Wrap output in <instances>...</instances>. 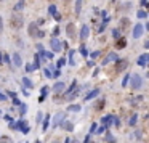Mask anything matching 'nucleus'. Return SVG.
Here are the masks:
<instances>
[{
  "label": "nucleus",
  "instance_id": "1",
  "mask_svg": "<svg viewBox=\"0 0 149 143\" xmlns=\"http://www.w3.org/2000/svg\"><path fill=\"white\" fill-rule=\"evenodd\" d=\"M23 16H19V15H13L11 19H10V26H11L13 29H19L21 26H23Z\"/></svg>",
  "mask_w": 149,
  "mask_h": 143
},
{
  "label": "nucleus",
  "instance_id": "2",
  "mask_svg": "<svg viewBox=\"0 0 149 143\" xmlns=\"http://www.w3.org/2000/svg\"><path fill=\"white\" fill-rule=\"evenodd\" d=\"M50 45H51V50L53 52H61L63 50V42L59 40V39H51V42H50Z\"/></svg>",
  "mask_w": 149,
  "mask_h": 143
},
{
  "label": "nucleus",
  "instance_id": "3",
  "mask_svg": "<svg viewBox=\"0 0 149 143\" xmlns=\"http://www.w3.org/2000/svg\"><path fill=\"white\" fill-rule=\"evenodd\" d=\"M141 84H143V79H141V76H138V74H133V76H132V87H133V89H140Z\"/></svg>",
  "mask_w": 149,
  "mask_h": 143
},
{
  "label": "nucleus",
  "instance_id": "4",
  "mask_svg": "<svg viewBox=\"0 0 149 143\" xmlns=\"http://www.w3.org/2000/svg\"><path fill=\"white\" fill-rule=\"evenodd\" d=\"M143 32H144V26H143V24H136V26H135V29H133V37H135V39H140V37L143 36Z\"/></svg>",
  "mask_w": 149,
  "mask_h": 143
},
{
  "label": "nucleus",
  "instance_id": "5",
  "mask_svg": "<svg viewBox=\"0 0 149 143\" xmlns=\"http://www.w3.org/2000/svg\"><path fill=\"white\" fill-rule=\"evenodd\" d=\"M64 117H66V113H56V114L53 116V126L61 124L63 121H64Z\"/></svg>",
  "mask_w": 149,
  "mask_h": 143
},
{
  "label": "nucleus",
  "instance_id": "6",
  "mask_svg": "<svg viewBox=\"0 0 149 143\" xmlns=\"http://www.w3.org/2000/svg\"><path fill=\"white\" fill-rule=\"evenodd\" d=\"M37 34H39V29H37V26L34 24V23H31V24H29V36L34 37V36H37Z\"/></svg>",
  "mask_w": 149,
  "mask_h": 143
},
{
  "label": "nucleus",
  "instance_id": "7",
  "mask_svg": "<svg viewBox=\"0 0 149 143\" xmlns=\"http://www.w3.org/2000/svg\"><path fill=\"white\" fill-rule=\"evenodd\" d=\"M127 68V61H122V60H117V66H116V71H124Z\"/></svg>",
  "mask_w": 149,
  "mask_h": 143
},
{
  "label": "nucleus",
  "instance_id": "8",
  "mask_svg": "<svg viewBox=\"0 0 149 143\" xmlns=\"http://www.w3.org/2000/svg\"><path fill=\"white\" fill-rule=\"evenodd\" d=\"M88 34H90L88 26H84V28H82V32H80V39H82V40H85V39L88 37Z\"/></svg>",
  "mask_w": 149,
  "mask_h": 143
},
{
  "label": "nucleus",
  "instance_id": "9",
  "mask_svg": "<svg viewBox=\"0 0 149 143\" xmlns=\"http://www.w3.org/2000/svg\"><path fill=\"white\" fill-rule=\"evenodd\" d=\"M53 90H55L56 93L63 92V90H64V82H56V84H55V87H53Z\"/></svg>",
  "mask_w": 149,
  "mask_h": 143
},
{
  "label": "nucleus",
  "instance_id": "10",
  "mask_svg": "<svg viewBox=\"0 0 149 143\" xmlns=\"http://www.w3.org/2000/svg\"><path fill=\"white\" fill-rule=\"evenodd\" d=\"M116 47H117V48H125V47H127V40H125V37H122V39H117Z\"/></svg>",
  "mask_w": 149,
  "mask_h": 143
},
{
  "label": "nucleus",
  "instance_id": "11",
  "mask_svg": "<svg viewBox=\"0 0 149 143\" xmlns=\"http://www.w3.org/2000/svg\"><path fill=\"white\" fill-rule=\"evenodd\" d=\"M66 32H67L69 37H74V32H76V28H74V24L71 23V24H67V28H66Z\"/></svg>",
  "mask_w": 149,
  "mask_h": 143
},
{
  "label": "nucleus",
  "instance_id": "12",
  "mask_svg": "<svg viewBox=\"0 0 149 143\" xmlns=\"http://www.w3.org/2000/svg\"><path fill=\"white\" fill-rule=\"evenodd\" d=\"M13 61H15V64H16V66L23 64V58L19 56V53H15V55H13Z\"/></svg>",
  "mask_w": 149,
  "mask_h": 143
},
{
  "label": "nucleus",
  "instance_id": "13",
  "mask_svg": "<svg viewBox=\"0 0 149 143\" xmlns=\"http://www.w3.org/2000/svg\"><path fill=\"white\" fill-rule=\"evenodd\" d=\"M117 60H119V56H117L116 53H109V56L104 60V64H106V63H109V61H117Z\"/></svg>",
  "mask_w": 149,
  "mask_h": 143
},
{
  "label": "nucleus",
  "instance_id": "14",
  "mask_svg": "<svg viewBox=\"0 0 149 143\" xmlns=\"http://www.w3.org/2000/svg\"><path fill=\"white\" fill-rule=\"evenodd\" d=\"M148 55H141V58H140V60H138V64H140V66H146V61H148Z\"/></svg>",
  "mask_w": 149,
  "mask_h": 143
},
{
  "label": "nucleus",
  "instance_id": "15",
  "mask_svg": "<svg viewBox=\"0 0 149 143\" xmlns=\"http://www.w3.org/2000/svg\"><path fill=\"white\" fill-rule=\"evenodd\" d=\"M39 64H40V58H39V55H35V56H34V66H32V69L35 71L37 68H39Z\"/></svg>",
  "mask_w": 149,
  "mask_h": 143
},
{
  "label": "nucleus",
  "instance_id": "16",
  "mask_svg": "<svg viewBox=\"0 0 149 143\" xmlns=\"http://www.w3.org/2000/svg\"><path fill=\"white\" fill-rule=\"evenodd\" d=\"M98 93H100L98 90H93V92H90V93L87 95V97H85V100H92V98H95V97H96Z\"/></svg>",
  "mask_w": 149,
  "mask_h": 143
},
{
  "label": "nucleus",
  "instance_id": "17",
  "mask_svg": "<svg viewBox=\"0 0 149 143\" xmlns=\"http://www.w3.org/2000/svg\"><path fill=\"white\" fill-rule=\"evenodd\" d=\"M23 84H24V87H29V89H31V87H34V84H32L31 81H29L27 77H24V79H23Z\"/></svg>",
  "mask_w": 149,
  "mask_h": 143
},
{
  "label": "nucleus",
  "instance_id": "18",
  "mask_svg": "<svg viewBox=\"0 0 149 143\" xmlns=\"http://www.w3.org/2000/svg\"><path fill=\"white\" fill-rule=\"evenodd\" d=\"M0 143H13V140L10 137H0Z\"/></svg>",
  "mask_w": 149,
  "mask_h": 143
},
{
  "label": "nucleus",
  "instance_id": "19",
  "mask_svg": "<svg viewBox=\"0 0 149 143\" xmlns=\"http://www.w3.org/2000/svg\"><path fill=\"white\" fill-rule=\"evenodd\" d=\"M48 93V87H43L42 89V97H40V101H43V98H45V95Z\"/></svg>",
  "mask_w": 149,
  "mask_h": 143
},
{
  "label": "nucleus",
  "instance_id": "20",
  "mask_svg": "<svg viewBox=\"0 0 149 143\" xmlns=\"http://www.w3.org/2000/svg\"><path fill=\"white\" fill-rule=\"evenodd\" d=\"M80 5H82V0H77V2H76V13H77V15L80 13Z\"/></svg>",
  "mask_w": 149,
  "mask_h": 143
},
{
  "label": "nucleus",
  "instance_id": "21",
  "mask_svg": "<svg viewBox=\"0 0 149 143\" xmlns=\"http://www.w3.org/2000/svg\"><path fill=\"white\" fill-rule=\"evenodd\" d=\"M103 106H104V100H100V101L96 103V106H95V108L100 111V109H103Z\"/></svg>",
  "mask_w": 149,
  "mask_h": 143
},
{
  "label": "nucleus",
  "instance_id": "22",
  "mask_svg": "<svg viewBox=\"0 0 149 143\" xmlns=\"http://www.w3.org/2000/svg\"><path fill=\"white\" fill-rule=\"evenodd\" d=\"M146 16H148V15H146V11H144V10H140V11H138V18H141V19H144Z\"/></svg>",
  "mask_w": 149,
  "mask_h": 143
},
{
  "label": "nucleus",
  "instance_id": "23",
  "mask_svg": "<svg viewBox=\"0 0 149 143\" xmlns=\"http://www.w3.org/2000/svg\"><path fill=\"white\" fill-rule=\"evenodd\" d=\"M63 124V127H64V129H67V130H72V124L71 122H61Z\"/></svg>",
  "mask_w": 149,
  "mask_h": 143
},
{
  "label": "nucleus",
  "instance_id": "24",
  "mask_svg": "<svg viewBox=\"0 0 149 143\" xmlns=\"http://www.w3.org/2000/svg\"><path fill=\"white\" fill-rule=\"evenodd\" d=\"M48 121H50V117L47 116V117H45V121H43V130H47V127L50 126V122H48Z\"/></svg>",
  "mask_w": 149,
  "mask_h": 143
},
{
  "label": "nucleus",
  "instance_id": "25",
  "mask_svg": "<svg viewBox=\"0 0 149 143\" xmlns=\"http://www.w3.org/2000/svg\"><path fill=\"white\" fill-rule=\"evenodd\" d=\"M111 119H112L111 116H106V117H103L101 121H103V124H109V122H111Z\"/></svg>",
  "mask_w": 149,
  "mask_h": 143
},
{
  "label": "nucleus",
  "instance_id": "26",
  "mask_svg": "<svg viewBox=\"0 0 149 143\" xmlns=\"http://www.w3.org/2000/svg\"><path fill=\"white\" fill-rule=\"evenodd\" d=\"M136 121H138V116L135 114V116H132V121H130V124H132V126H135V124H136Z\"/></svg>",
  "mask_w": 149,
  "mask_h": 143
},
{
  "label": "nucleus",
  "instance_id": "27",
  "mask_svg": "<svg viewBox=\"0 0 149 143\" xmlns=\"http://www.w3.org/2000/svg\"><path fill=\"white\" fill-rule=\"evenodd\" d=\"M69 109H71V111H80V106H79V105H72Z\"/></svg>",
  "mask_w": 149,
  "mask_h": 143
},
{
  "label": "nucleus",
  "instance_id": "28",
  "mask_svg": "<svg viewBox=\"0 0 149 143\" xmlns=\"http://www.w3.org/2000/svg\"><path fill=\"white\" fill-rule=\"evenodd\" d=\"M112 36L116 37V39H119V36H120V32H119V29H114V31H112Z\"/></svg>",
  "mask_w": 149,
  "mask_h": 143
},
{
  "label": "nucleus",
  "instance_id": "29",
  "mask_svg": "<svg viewBox=\"0 0 149 143\" xmlns=\"http://www.w3.org/2000/svg\"><path fill=\"white\" fill-rule=\"evenodd\" d=\"M45 76H47V77H51V76H53V73L50 71V68H48V69H45Z\"/></svg>",
  "mask_w": 149,
  "mask_h": 143
},
{
  "label": "nucleus",
  "instance_id": "30",
  "mask_svg": "<svg viewBox=\"0 0 149 143\" xmlns=\"http://www.w3.org/2000/svg\"><path fill=\"white\" fill-rule=\"evenodd\" d=\"M19 113H21V114H24V113H26V105H21V106H19Z\"/></svg>",
  "mask_w": 149,
  "mask_h": 143
},
{
  "label": "nucleus",
  "instance_id": "31",
  "mask_svg": "<svg viewBox=\"0 0 149 143\" xmlns=\"http://www.w3.org/2000/svg\"><path fill=\"white\" fill-rule=\"evenodd\" d=\"M48 11L51 13V15H53L55 11H56V8H55V5H51V7H50V10H48Z\"/></svg>",
  "mask_w": 149,
  "mask_h": 143
},
{
  "label": "nucleus",
  "instance_id": "32",
  "mask_svg": "<svg viewBox=\"0 0 149 143\" xmlns=\"http://www.w3.org/2000/svg\"><path fill=\"white\" fill-rule=\"evenodd\" d=\"M127 82H128V76H125V77H124V82H122V85H127Z\"/></svg>",
  "mask_w": 149,
  "mask_h": 143
},
{
  "label": "nucleus",
  "instance_id": "33",
  "mask_svg": "<svg viewBox=\"0 0 149 143\" xmlns=\"http://www.w3.org/2000/svg\"><path fill=\"white\" fill-rule=\"evenodd\" d=\"M40 121H42V113H39V114H37V121H35V122H40Z\"/></svg>",
  "mask_w": 149,
  "mask_h": 143
},
{
  "label": "nucleus",
  "instance_id": "34",
  "mask_svg": "<svg viewBox=\"0 0 149 143\" xmlns=\"http://www.w3.org/2000/svg\"><path fill=\"white\" fill-rule=\"evenodd\" d=\"M5 121H8V122H10V124H11V122H13V119H11V117H10V116H8V114L5 116Z\"/></svg>",
  "mask_w": 149,
  "mask_h": 143
},
{
  "label": "nucleus",
  "instance_id": "35",
  "mask_svg": "<svg viewBox=\"0 0 149 143\" xmlns=\"http://www.w3.org/2000/svg\"><path fill=\"white\" fill-rule=\"evenodd\" d=\"M21 8H23V2H19V3L16 5V10H21Z\"/></svg>",
  "mask_w": 149,
  "mask_h": 143
},
{
  "label": "nucleus",
  "instance_id": "36",
  "mask_svg": "<svg viewBox=\"0 0 149 143\" xmlns=\"http://www.w3.org/2000/svg\"><path fill=\"white\" fill-rule=\"evenodd\" d=\"M64 64V60H59V61H58V68H59V66H63Z\"/></svg>",
  "mask_w": 149,
  "mask_h": 143
},
{
  "label": "nucleus",
  "instance_id": "37",
  "mask_svg": "<svg viewBox=\"0 0 149 143\" xmlns=\"http://www.w3.org/2000/svg\"><path fill=\"white\" fill-rule=\"evenodd\" d=\"M2 28H3V23H2V16H0V31H2Z\"/></svg>",
  "mask_w": 149,
  "mask_h": 143
},
{
  "label": "nucleus",
  "instance_id": "38",
  "mask_svg": "<svg viewBox=\"0 0 149 143\" xmlns=\"http://www.w3.org/2000/svg\"><path fill=\"white\" fill-rule=\"evenodd\" d=\"M0 100H2V101H3V100H5V97H3V95H2V93H0Z\"/></svg>",
  "mask_w": 149,
  "mask_h": 143
},
{
  "label": "nucleus",
  "instance_id": "39",
  "mask_svg": "<svg viewBox=\"0 0 149 143\" xmlns=\"http://www.w3.org/2000/svg\"><path fill=\"white\" fill-rule=\"evenodd\" d=\"M69 143H79V142H77L76 138H72V142H69Z\"/></svg>",
  "mask_w": 149,
  "mask_h": 143
},
{
  "label": "nucleus",
  "instance_id": "40",
  "mask_svg": "<svg viewBox=\"0 0 149 143\" xmlns=\"http://www.w3.org/2000/svg\"><path fill=\"white\" fill-rule=\"evenodd\" d=\"M53 143H59V142H53Z\"/></svg>",
  "mask_w": 149,
  "mask_h": 143
}]
</instances>
